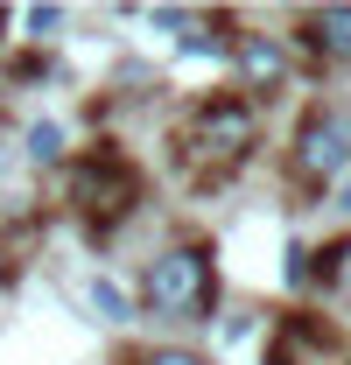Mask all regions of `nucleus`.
I'll return each instance as SVG.
<instances>
[{
    "mask_svg": "<svg viewBox=\"0 0 351 365\" xmlns=\"http://www.w3.org/2000/svg\"><path fill=\"white\" fill-rule=\"evenodd\" d=\"M141 302L162 323L211 317V302H218V267H211V253H204V246H169V253H155L148 274H141Z\"/></svg>",
    "mask_w": 351,
    "mask_h": 365,
    "instance_id": "nucleus-1",
    "label": "nucleus"
},
{
    "mask_svg": "<svg viewBox=\"0 0 351 365\" xmlns=\"http://www.w3.org/2000/svg\"><path fill=\"white\" fill-rule=\"evenodd\" d=\"M127 365H204L197 351H183V344H148V351H133Z\"/></svg>",
    "mask_w": 351,
    "mask_h": 365,
    "instance_id": "nucleus-10",
    "label": "nucleus"
},
{
    "mask_svg": "<svg viewBox=\"0 0 351 365\" xmlns=\"http://www.w3.org/2000/svg\"><path fill=\"white\" fill-rule=\"evenodd\" d=\"M133 197H141V176H133L113 148H98V155H85V162L71 169V204L91 211V218H127Z\"/></svg>",
    "mask_w": 351,
    "mask_h": 365,
    "instance_id": "nucleus-4",
    "label": "nucleus"
},
{
    "mask_svg": "<svg viewBox=\"0 0 351 365\" xmlns=\"http://www.w3.org/2000/svg\"><path fill=\"white\" fill-rule=\"evenodd\" d=\"M85 295H91V309H98L106 323H127V317H133V302L120 295V288H113V281H91Z\"/></svg>",
    "mask_w": 351,
    "mask_h": 365,
    "instance_id": "nucleus-8",
    "label": "nucleus"
},
{
    "mask_svg": "<svg viewBox=\"0 0 351 365\" xmlns=\"http://www.w3.org/2000/svg\"><path fill=\"white\" fill-rule=\"evenodd\" d=\"M232 63H239L246 91H288V78H295V63H288L281 36H260V29H246V36L232 43Z\"/></svg>",
    "mask_w": 351,
    "mask_h": 365,
    "instance_id": "nucleus-5",
    "label": "nucleus"
},
{
    "mask_svg": "<svg viewBox=\"0 0 351 365\" xmlns=\"http://www.w3.org/2000/svg\"><path fill=\"white\" fill-rule=\"evenodd\" d=\"M302 49H316V56H351V7H309L302 14Z\"/></svg>",
    "mask_w": 351,
    "mask_h": 365,
    "instance_id": "nucleus-6",
    "label": "nucleus"
},
{
    "mask_svg": "<svg viewBox=\"0 0 351 365\" xmlns=\"http://www.w3.org/2000/svg\"><path fill=\"white\" fill-rule=\"evenodd\" d=\"M183 148H190L197 169H232V162L253 148V98H239V91L204 98V106L190 113V127H183Z\"/></svg>",
    "mask_w": 351,
    "mask_h": 365,
    "instance_id": "nucleus-2",
    "label": "nucleus"
},
{
    "mask_svg": "<svg viewBox=\"0 0 351 365\" xmlns=\"http://www.w3.org/2000/svg\"><path fill=\"white\" fill-rule=\"evenodd\" d=\"M337 211H351V182H345V190H337Z\"/></svg>",
    "mask_w": 351,
    "mask_h": 365,
    "instance_id": "nucleus-13",
    "label": "nucleus"
},
{
    "mask_svg": "<svg viewBox=\"0 0 351 365\" xmlns=\"http://www.w3.org/2000/svg\"><path fill=\"white\" fill-rule=\"evenodd\" d=\"M21 155H29V162H63V127H56V120H29V134H21Z\"/></svg>",
    "mask_w": 351,
    "mask_h": 365,
    "instance_id": "nucleus-7",
    "label": "nucleus"
},
{
    "mask_svg": "<svg viewBox=\"0 0 351 365\" xmlns=\"http://www.w3.org/2000/svg\"><path fill=\"white\" fill-rule=\"evenodd\" d=\"M0 288H7V253H0Z\"/></svg>",
    "mask_w": 351,
    "mask_h": 365,
    "instance_id": "nucleus-14",
    "label": "nucleus"
},
{
    "mask_svg": "<svg viewBox=\"0 0 351 365\" xmlns=\"http://www.w3.org/2000/svg\"><path fill=\"white\" fill-rule=\"evenodd\" d=\"M183 56H232V43H225L211 21H190V36H183Z\"/></svg>",
    "mask_w": 351,
    "mask_h": 365,
    "instance_id": "nucleus-9",
    "label": "nucleus"
},
{
    "mask_svg": "<svg viewBox=\"0 0 351 365\" xmlns=\"http://www.w3.org/2000/svg\"><path fill=\"white\" fill-rule=\"evenodd\" d=\"M56 21H63L56 7H29V14H21V29H29L36 43H49V29H56Z\"/></svg>",
    "mask_w": 351,
    "mask_h": 365,
    "instance_id": "nucleus-12",
    "label": "nucleus"
},
{
    "mask_svg": "<svg viewBox=\"0 0 351 365\" xmlns=\"http://www.w3.org/2000/svg\"><path fill=\"white\" fill-rule=\"evenodd\" d=\"M351 169V113L345 106H323L295 127V176L302 182H337Z\"/></svg>",
    "mask_w": 351,
    "mask_h": 365,
    "instance_id": "nucleus-3",
    "label": "nucleus"
},
{
    "mask_svg": "<svg viewBox=\"0 0 351 365\" xmlns=\"http://www.w3.org/2000/svg\"><path fill=\"white\" fill-rule=\"evenodd\" d=\"M323 274H330L337 288H351V239H345V246H330V253H323Z\"/></svg>",
    "mask_w": 351,
    "mask_h": 365,
    "instance_id": "nucleus-11",
    "label": "nucleus"
}]
</instances>
